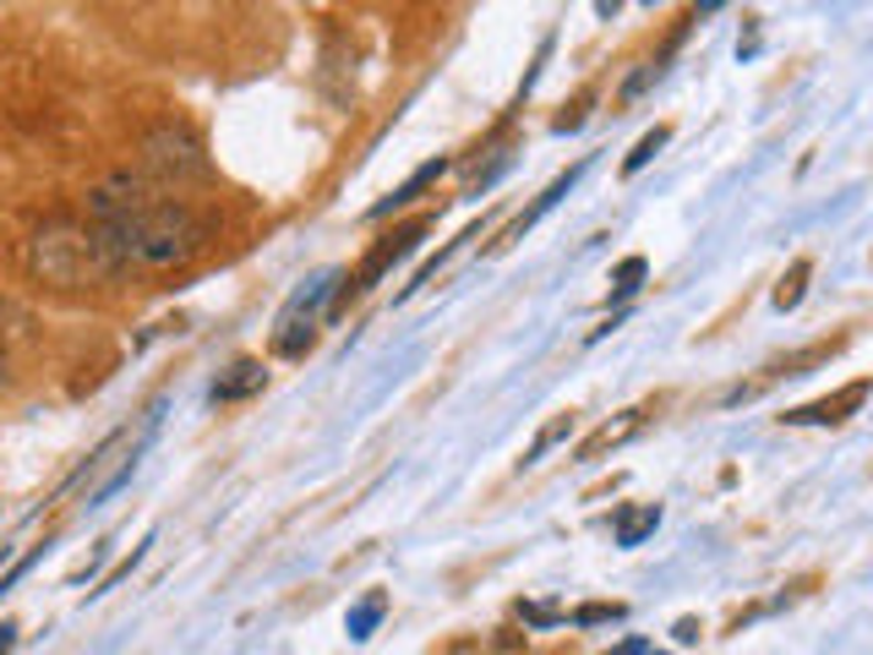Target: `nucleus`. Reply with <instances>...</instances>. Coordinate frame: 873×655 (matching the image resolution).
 <instances>
[{"instance_id": "obj_1", "label": "nucleus", "mask_w": 873, "mask_h": 655, "mask_svg": "<svg viewBox=\"0 0 873 655\" xmlns=\"http://www.w3.org/2000/svg\"><path fill=\"white\" fill-rule=\"evenodd\" d=\"M99 235H104V246H110V257L126 268H180V263H191L197 252H202V241H208V224L186 208V202H175V197H158V191H147L143 202L132 208V213H121L115 224H93Z\"/></svg>"}, {"instance_id": "obj_2", "label": "nucleus", "mask_w": 873, "mask_h": 655, "mask_svg": "<svg viewBox=\"0 0 873 655\" xmlns=\"http://www.w3.org/2000/svg\"><path fill=\"white\" fill-rule=\"evenodd\" d=\"M27 268H33V279L60 285V290L104 285L110 274H121V263L110 257L104 235H99L93 224H71V219H55V224H44V230L33 235Z\"/></svg>"}, {"instance_id": "obj_3", "label": "nucleus", "mask_w": 873, "mask_h": 655, "mask_svg": "<svg viewBox=\"0 0 873 655\" xmlns=\"http://www.w3.org/2000/svg\"><path fill=\"white\" fill-rule=\"evenodd\" d=\"M339 285H344V274H317L306 290H295L290 301H285V312H279V323H274V355H279V360H300V355L311 349V338H317V312L339 296Z\"/></svg>"}, {"instance_id": "obj_4", "label": "nucleus", "mask_w": 873, "mask_h": 655, "mask_svg": "<svg viewBox=\"0 0 873 655\" xmlns=\"http://www.w3.org/2000/svg\"><path fill=\"white\" fill-rule=\"evenodd\" d=\"M427 230H432V219L421 213V219H410V224H399L394 235H383V241H377V246H372V252L361 257V268H355V274H350V279L339 285V296H333V312H339L344 301H355V296H366L372 285H383V274H388V268H394V263H399V257H405V252H410V246H416V241L427 235Z\"/></svg>"}, {"instance_id": "obj_5", "label": "nucleus", "mask_w": 873, "mask_h": 655, "mask_svg": "<svg viewBox=\"0 0 873 655\" xmlns=\"http://www.w3.org/2000/svg\"><path fill=\"white\" fill-rule=\"evenodd\" d=\"M143 437H147V426L143 432H115V437L88 459V470L77 476V497H82L88 508H93L104 491H115L126 476H132V465H137V454H143Z\"/></svg>"}, {"instance_id": "obj_6", "label": "nucleus", "mask_w": 873, "mask_h": 655, "mask_svg": "<svg viewBox=\"0 0 873 655\" xmlns=\"http://www.w3.org/2000/svg\"><path fill=\"white\" fill-rule=\"evenodd\" d=\"M873 393L869 377H858V382H847L841 393H830V399H814V404H797V410H786L781 421L786 426H841L847 415H858L863 410V399Z\"/></svg>"}, {"instance_id": "obj_7", "label": "nucleus", "mask_w": 873, "mask_h": 655, "mask_svg": "<svg viewBox=\"0 0 873 655\" xmlns=\"http://www.w3.org/2000/svg\"><path fill=\"white\" fill-rule=\"evenodd\" d=\"M147 159H153V169H175V175H208L202 148H197L186 132H153V137H147Z\"/></svg>"}, {"instance_id": "obj_8", "label": "nucleus", "mask_w": 873, "mask_h": 655, "mask_svg": "<svg viewBox=\"0 0 873 655\" xmlns=\"http://www.w3.org/2000/svg\"><path fill=\"white\" fill-rule=\"evenodd\" d=\"M579 175H584V164H574L568 175H557V180H552V186H546V191H541V197H535V202H530V208H524V213H519V219L497 235V252H502V246H513V241H524V230H535V224H541V219H546V213H552L568 191H574V180H579Z\"/></svg>"}, {"instance_id": "obj_9", "label": "nucleus", "mask_w": 873, "mask_h": 655, "mask_svg": "<svg viewBox=\"0 0 873 655\" xmlns=\"http://www.w3.org/2000/svg\"><path fill=\"white\" fill-rule=\"evenodd\" d=\"M644 421H650V410H644V404L622 410L617 421H606V426H595V432L584 437V443H579V459H606L611 448H622L628 437H639V432H644Z\"/></svg>"}, {"instance_id": "obj_10", "label": "nucleus", "mask_w": 873, "mask_h": 655, "mask_svg": "<svg viewBox=\"0 0 873 655\" xmlns=\"http://www.w3.org/2000/svg\"><path fill=\"white\" fill-rule=\"evenodd\" d=\"M263 382H268V371H263V360H252V355H241L219 382H213V404H235V399H252V393H263Z\"/></svg>"}, {"instance_id": "obj_11", "label": "nucleus", "mask_w": 873, "mask_h": 655, "mask_svg": "<svg viewBox=\"0 0 873 655\" xmlns=\"http://www.w3.org/2000/svg\"><path fill=\"white\" fill-rule=\"evenodd\" d=\"M442 175H447V159H427L421 169H416V175H410V180H405V186H394V191H388L383 202H372V213H366V219H388L394 208H410V202H416V197H421L427 186H436Z\"/></svg>"}, {"instance_id": "obj_12", "label": "nucleus", "mask_w": 873, "mask_h": 655, "mask_svg": "<svg viewBox=\"0 0 873 655\" xmlns=\"http://www.w3.org/2000/svg\"><path fill=\"white\" fill-rule=\"evenodd\" d=\"M388 618V596L383 590H372V596H361L355 607H350V618H344V634L361 645V640H372L377 634V623Z\"/></svg>"}, {"instance_id": "obj_13", "label": "nucleus", "mask_w": 873, "mask_h": 655, "mask_svg": "<svg viewBox=\"0 0 873 655\" xmlns=\"http://www.w3.org/2000/svg\"><path fill=\"white\" fill-rule=\"evenodd\" d=\"M655 524H661V508H655V502L622 508V513H617V546H639L644 535H655Z\"/></svg>"}, {"instance_id": "obj_14", "label": "nucleus", "mask_w": 873, "mask_h": 655, "mask_svg": "<svg viewBox=\"0 0 873 655\" xmlns=\"http://www.w3.org/2000/svg\"><path fill=\"white\" fill-rule=\"evenodd\" d=\"M568 437H574V415L563 410V415H552V421L530 437V448H524V459H519V465H541V459H546L557 443H568Z\"/></svg>"}, {"instance_id": "obj_15", "label": "nucleus", "mask_w": 873, "mask_h": 655, "mask_svg": "<svg viewBox=\"0 0 873 655\" xmlns=\"http://www.w3.org/2000/svg\"><path fill=\"white\" fill-rule=\"evenodd\" d=\"M808 274H814V263H808V257H797V263L786 268V279L775 285V312H792V307L803 301V290H808Z\"/></svg>"}, {"instance_id": "obj_16", "label": "nucleus", "mask_w": 873, "mask_h": 655, "mask_svg": "<svg viewBox=\"0 0 873 655\" xmlns=\"http://www.w3.org/2000/svg\"><path fill=\"white\" fill-rule=\"evenodd\" d=\"M644 279H650V263H644V257H622V263L611 268V296H617V301H628Z\"/></svg>"}, {"instance_id": "obj_17", "label": "nucleus", "mask_w": 873, "mask_h": 655, "mask_svg": "<svg viewBox=\"0 0 873 655\" xmlns=\"http://www.w3.org/2000/svg\"><path fill=\"white\" fill-rule=\"evenodd\" d=\"M666 143H672V132H666V126H650V132H644V137L633 143V154L622 159V175H639V169H644V164L655 159V154H661Z\"/></svg>"}, {"instance_id": "obj_18", "label": "nucleus", "mask_w": 873, "mask_h": 655, "mask_svg": "<svg viewBox=\"0 0 873 655\" xmlns=\"http://www.w3.org/2000/svg\"><path fill=\"white\" fill-rule=\"evenodd\" d=\"M622 618H628V607H622V601H589V607L574 612V623H579V629H595V623H622Z\"/></svg>"}, {"instance_id": "obj_19", "label": "nucleus", "mask_w": 873, "mask_h": 655, "mask_svg": "<svg viewBox=\"0 0 873 655\" xmlns=\"http://www.w3.org/2000/svg\"><path fill=\"white\" fill-rule=\"evenodd\" d=\"M661 66H666V60H644V66H639L628 82H622V93H617V99H622V104H639V99L650 93V82L661 77Z\"/></svg>"}, {"instance_id": "obj_20", "label": "nucleus", "mask_w": 873, "mask_h": 655, "mask_svg": "<svg viewBox=\"0 0 873 655\" xmlns=\"http://www.w3.org/2000/svg\"><path fill=\"white\" fill-rule=\"evenodd\" d=\"M519 618H524V623H535V629H552V623H563V618H568V612H563V607H552V601H546V607H519Z\"/></svg>"}, {"instance_id": "obj_21", "label": "nucleus", "mask_w": 873, "mask_h": 655, "mask_svg": "<svg viewBox=\"0 0 873 655\" xmlns=\"http://www.w3.org/2000/svg\"><path fill=\"white\" fill-rule=\"evenodd\" d=\"M38 557H44V546H33V552H27V557H16V563H11V568H5V574H0V596H11V585H16V579H22V574H27V568H33V563H38Z\"/></svg>"}, {"instance_id": "obj_22", "label": "nucleus", "mask_w": 873, "mask_h": 655, "mask_svg": "<svg viewBox=\"0 0 873 655\" xmlns=\"http://www.w3.org/2000/svg\"><path fill=\"white\" fill-rule=\"evenodd\" d=\"M683 645H699V618H677V629H672Z\"/></svg>"}, {"instance_id": "obj_23", "label": "nucleus", "mask_w": 873, "mask_h": 655, "mask_svg": "<svg viewBox=\"0 0 873 655\" xmlns=\"http://www.w3.org/2000/svg\"><path fill=\"white\" fill-rule=\"evenodd\" d=\"M606 655H650V645H644V640H639V634H633V640H622V645H617V651H606Z\"/></svg>"}, {"instance_id": "obj_24", "label": "nucleus", "mask_w": 873, "mask_h": 655, "mask_svg": "<svg viewBox=\"0 0 873 655\" xmlns=\"http://www.w3.org/2000/svg\"><path fill=\"white\" fill-rule=\"evenodd\" d=\"M11 645H16V623H0V655L11 651Z\"/></svg>"}, {"instance_id": "obj_25", "label": "nucleus", "mask_w": 873, "mask_h": 655, "mask_svg": "<svg viewBox=\"0 0 873 655\" xmlns=\"http://www.w3.org/2000/svg\"><path fill=\"white\" fill-rule=\"evenodd\" d=\"M0 563H5V546H0Z\"/></svg>"}]
</instances>
